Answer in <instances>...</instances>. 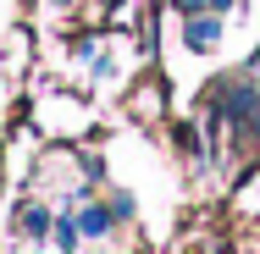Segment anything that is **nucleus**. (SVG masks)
<instances>
[{
	"label": "nucleus",
	"mask_w": 260,
	"mask_h": 254,
	"mask_svg": "<svg viewBox=\"0 0 260 254\" xmlns=\"http://www.w3.org/2000/svg\"><path fill=\"white\" fill-rule=\"evenodd\" d=\"M216 39H221V22L216 17H194L188 22V50H210Z\"/></svg>",
	"instance_id": "f257e3e1"
},
{
	"label": "nucleus",
	"mask_w": 260,
	"mask_h": 254,
	"mask_svg": "<svg viewBox=\"0 0 260 254\" xmlns=\"http://www.w3.org/2000/svg\"><path fill=\"white\" fill-rule=\"evenodd\" d=\"M17 227H22V232H28V238H39V232H45V227H50V215H45V210H39V204H22V215H17Z\"/></svg>",
	"instance_id": "f03ea898"
},
{
	"label": "nucleus",
	"mask_w": 260,
	"mask_h": 254,
	"mask_svg": "<svg viewBox=\"0 0 260 254\" xmlns=\"http://www.w3.org/2000/svg\"><path fill=\"white\" fill-rule=\"evenodd\" d=\"M105 227H111V215H105V210H89V215H83V232H105Z\"/></svg>",
	"instance_id": "7ed1b4c3"
},
{
	"label": "nucleus",
	"mask_w": 260,
	"mask_h": 254,
	"mask_svg": "<svg viewBox=\"0 0 260 254\" xmlns=\"http://www.w3.org/2000/svg\"><path fill=\"white\" fill-rule=\"evenodd\" d=\"M177 6H216V11H221V6H233V0H177Z\"/></svg>",
	"instance_id": "20e7f679"
},
{
	"label": "nucleus",
	"mask_w": 260,
	"mask_h": 254,
	"mask_svg": "<svg viewBox=\"0 0 260 254\" xmlns=\"http://www.w3.org/2000/svg\"><path fill=\"white\" fill-rule=\"evenodd\" d=\"M105 6H111V0H105Z\"/></svg>",
	"instance_id": "39448f33"
}]
</instances>
